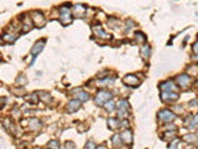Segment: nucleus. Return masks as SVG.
<instances>
[{
    "instance_id": "nucleus-1",
    "label": "nucleus",
    "mask_w": 198,
    "mask_h": 149,
    "mask_svg": "<svg viewBox=\"0 0 198 149\" xmlns=\"http://www.w3.org/2000/svg\"><path fill=\"white\" fill-rule=\"evenodd\" d=\"M112 98H113V95H112L109 91L102 90V91H99V92L97 93V96H95V98H94V102H95L97 106H104L107 102L112 101Z\"/></svg>"
},
{
    "instance_id": "nucleus-2",
    "label": "nucleus",
    "mask_w": 198,
    "mask_h": 149,
    "mask_svg": "<svg viewBox=\"0 0 198 149\" xmlns=\"http://www.w3.org/2000/svg\"><path fill=\"white\" fill-rule=\"evenodd\" d=\"M72 19H73V14L69 10V8L68 6H61L60 8V21L63 25H68V24L72 23Z\"/></svg>"
},
{
    "instance_id": "nucleus-3",
    "label": "nucleus",
    "mask_w": 198,
    "mask_h": 149,
    "mask_svg": "<svg viewBox=\"0 0 198 149\" xmlns=\"http://www.w3.org/2000/svg\"><path fill=\"white\" fill-rule=\"evenodd\" d=\"M157 117L161 122H165V123H168V122H172L175 118H176V114L171 111V109H161L159 113H157Z\"/></svg>"
},
{
    "instance_id": "nucleus-4",
    "label": "nucleus",
    "mask_w": 198,
    "mask_h": 149,
    "mask_svg": "<svg viewBox=\"0 0 198 149\" xmlns=\"http://www.w3.org/2000/svg\"><path fill=\"white\" fill-rule=\"evenodd\" d=\"M31 19H32V23H34L36 26H39V28H41V26H43V25L46 24L45 15H43L42 13H40V11H34V13L31 14Z\"/></svg>"
},
{
    "instance_id": "nucleus-5",
    "label": "nucleus",
    "mask_w": 198,
    "mask_h": 149,
    "mask_svg": "<svg viewBox=\"0 0 198 149\" xmlns=\"http://www.w3.org/2000/svg\"><path fill=\"white\" fill-rule=\"evenodd\" d=\"M160 90L162 92H176V91H178V87H177V85H175L173 81L168 80V81L160 83Z\"/></svg>"
},
{
    "instance_id": "nucleus-6",
    "label": "nucleus",
    "mask_w": 198,
    "mask_h": 149,
    "mask_svg": "<svg viewBox=\"0 0 198 149\" xmlns=\"http://www.w3.org/2000/svg\"><path fill=\"white\" fill-rule=\"evenodd\" d=\"M92 31L94 32V35H97L98 37H101V39H110L112 36L101 26V25H93L92 26Z\"/></svg>"
},
{
    "instance_id": "nucleus-7",
    "label": "nucleus",
    "mask_w": 198,
    "mask_h": 149,
    "mask_svg": "<svg viewBox=\"0 0 198 149\" xmlns=\"http://www.w3.org/2000/svg\"><path fill=\"white\" fill-rule=\"evenodd\" d=\"M123 82L126 86H130V87H136V86L140 85V80L135 76V74H126V76L123 79Z\"/></svg>"
},
{
    "instance_id": "nucleus-8",
    "label": "nucleus",
    "mask_w": 198,
    "mask_h": 149,
    "mask_svg": "<svg viewBox=\"0 0 198 149\" xmlns=\"http://www.w3.org/2000/svg\"><path fill=\"white\" fill-rule=\"evenodd\" d=\"M45 40H40V41H37L34 46H32V49H31V55H32V57H34V60L36 58V56L43 50V47H45Z\"/></svg>"
},
{
    "instance_id": "nucleus-9",
    "label": "nucleus",
    "mask_w": 198,
    "mask_h": 149,
    "mask_svg": "<svg viewBox=\"0 0 198 149\" xmlns=\"http://www.w3.org/2000/svg\"><path fill=\"white\" fill-rule=\"evenodd\" d=\"M177 83H178L179 87H182V88L188 87L189 83H191V77H189V74H186V73L179 74V76L177 77Z\"/></svg>"
},
{
    "instance_id": "nucleus-10",
    "label": "nucleus",
    "mask_w": 198,
    "mask_h": 149,
    "mask_svg": "<svg viewBox=\"0 0 198 149\" xmlns=\"http://www.w3.org/2000/svg\"><path fill=\"white\" fill-rule=\"evenodd\" d=\"M179 95L177 92H162L161 93V100L163 102H173L176 100H178Z\"/></svg>"
},
{
    "instance_id": "nucleus-11",
    "label": "nucleus",
    "mask_w": 198,
    "mask_h": 149,
    "mask_svg": "<svg viewBox=\"0 0 198 149\" xmlns=\"http://www.w3.org/2000/svg\"><path fill=\"white\" fill-rule=\"evenodd\" d=\"M85 13V6L82 4H76L72 8V14L73 16H83Z\"/></svg>"
},
{
    "instance_id": "nucleus-12",
    "label": "nucleus",
    "mask_w": 198,
    "mask_h": 149,
    "mask_svg": "<svg viewBox=\"0 0 198 149\" xmlns=\"http://www.w3.org/2000/svg\"><path fill=\"white\" fill-rule=\"evenodd\" d=\"M120 137H122L123 143H125V144H130V143L133 142V132H131L130 129L123 130L122 134H120Z\"/></svg>"
},
{
    "instance_id": "nucleus-13",
    "label": "nucleus",
    "mask_w": 198,
    "mask_h": 149,
    "mask_svg": "<svg viewBox=\"0 0 198 149\" xmlns=\"http://www.w3.org/2000/svg\"><path fill=\"white\" fill-rule=\"evenodd\" d=\"M80 101H78V100H72V101H69L68 102V104H67V111L68 112H76V111H78L79 108H80Z\"/></svg>"
},
{
    "instance_id": "nucleus-14",
    "label": "nucleus",
    "mask_w": 198,
    "mask_h": 149,
    "mask_svg": "<svg viewBox=\"0 0 198 149\" xmlns=\"http://www.w3.org/2000/svg\"><path fill=\"white\" fill-rule=\"evenodd\" d=\"M29 128L31 130H39L42 128V123L37 118H31V119H29Z\"/></svg>"
},
{
    "instance_id": "nucleus-15",
    "label": "nucleus",
    "mask_w": 198,
    "mask_h": 149,
    "mask_svg": "<svg viewBox=\"0 0 198 149\" xmlns=\"http://www.w3.org/2000/svg\"><path fill=\"white\" fill-rule=\"evenodd\" d=\"M150 53H151V47H150V45L145 44L144 46H141V49H140V55H141V57H142L144 60H147V58L150 57Z\"/></svg>"
},
{
    "instance_id": "nucleus-16",
    "label": "nucleus",
    "mask_w": 198,
    "mask_h": 149,
    "mask_svg": "<svg viewBox=\"0 0 198 149\" xmlns=\"http://www.w3.org/2000/svg\"><path fill=\"white\" fill-rule=\"evenodd\" d=\"M16 37H18L16 34H4V35L2 36V40H3L4 42H14V41L16 40Z\"/></svg>"
},
{
    "instance_id": "nucleus-17",
    "label": "nucleus",
    "mask_w": 198,
    "mask_h": 149,
    "mask_svg": "<svg viewBox=\"0 0 198 149\" xmlns=\"http://www.w3.org/2000/svg\"><path fill=\"white\" fill-rule=\"evenodd\" d=\"M197 135L196 134H193V133H188V134H184V137H183V140L184 142H187V143H189V144H193V143H196L197 142Z\"/></svg>"
},
{
    "instance_id": "nucleus-18",
    "label": "nucleus",
    "mask_w": 198,
    "mask_h": 149,
    "mask_svg": "<svg viewBox=\"0 0 198 149\" xmlns=\"http://www.w3.org/2000/svg\"><path fill=\"white\" fill-rule=\"evenodd\" d=\"M118 111H128L129 109V102L126 100H120L117 104Z\"/></svg>"
},
{
    "instance_id": "nucleus-19",
    "label": "nucleus",
    "mask_w": 198,
    "mask_h": 149,
    "mask_svg": "<svg viewBox=\"0 0 198 149\" xmlns=\"http://www.w3.org/2000/svg\"><path fill=\"white\" fill-rule=\"evenodd\" d=\"M175 138H176V130L165 132L163 135H162V139H165V140H171V139H175Z\"/></svg>"
},
{
    "instance_id": "nucleus-20",
    "label": "nucleus",
    "mask_w": 198,
    "mask_h": 149,
    "mask_svg": "<svg viewBox=\"0 0 198 149\" xmlns=\"http://www.w3.org/2000/svg\"><path fill=\"white\" fill-rule=\"evenodd\" d=\"M135 40H136L139 44H145V42H146V36H145L142 32L136 31V32H135Z\"/></svg>"
},
{
    "instance_id": "nucleus-21",
    "label": "nucleus",
    "mask_w": 198,
    "mask_h": 149,
    "mask_svg": "<svg viewBox=\"0 0 198 149\" xmlns=\"http://www.w3.org/2000/svg\"><path fill=\"white\" fill-rule=\"evenodd\" d=\"M120 124H119V121L117 119V118H109L108 119V127L110 128V129H115V128H118Z\"/></svg>"
},
{
    "instance_id": "nucleus-22",
    "label": "nucleus",
    "mask_w": 198,
    "mask_h": 149,
    "mask_svg": "<svg viewBox=\"0 0 198 149\" xmlns=\"http://www.w3.org/2000/svg\"><path fill=\"white\" fill-rule=\"evenodd\" d=\"M187 71L189 76H198V65H191Z\"/></svg>"
},
{
    "instance_id": "nucleus-23",
    "label": "nucleus",
    "mask_w": 198,
    "mask_h": 149,
    "mask_svg": "<svg viewBox=\"0 0 198 149\" xmlns=\"http://www.w3.org/2000/svg\"><path fill=\"white\" fill-rule=\"evenodd\" d=\"M77 96V100L78 101H80V102H85V101H88L89 100V95L87 93V92H83V91H80L78 95H76Z\"/></svg>"
},
{
    "instance_id": "nucleus-24",
    "label": "nucleus",
    "mask_w": 198,
    "mask_h": 149,
    "mask_svg": "<svg viewBox=\"0 0 198 149\" xmlns=\"http://www.w3.org/2000/svg\"><path fill=\"white\" fill-rule=\"evenodd\" d=\"M112 142H113L114 147H120V145H122V143H123L122 137H120L119 134H114V135H113V138H112Z\"/></svg>"
},
{
    "instance_id": "nucleus-25",
    "label": "nucleus",
    "mask_w": 198,
    "mask_h": 149,
    "mask_svg": "<svg viewBox=\"0 0 198 149\" xmlns=\"http://www.w3.org/2000/svg\"><path fill=\"white\" fill-rule=\"evenodd\" d=\"M39 97H40V100L43 101V102H50V101H51V96H50V93H47V92H39Z\"/></svg>"
},
{
    "instance_id": "nucleus-26",
    "label": "nucleus",
    "mask_w": 198,
    "mask_h": 149,
    "mask_svg": "<svg viewBox=\"0 0 198 149\" xmlns=\"http://www.w3.org/2000/svg\"><path fill=\"white\" fill-rule=\"evenodd\" d=\"M113 82H114V77H110V79H109V76H108V77H105L104 80H101V81H99L98 85L101 83V86H107L108 83L110 85V83H113Z\"/></svg>"
},
{
    "instance_id": "nucleus-27",
    "label": "nucleus",
    "mask_w": 198,
    "mask_h": 149,
    "mask_svg": "<svg viewBox=\"0 0 198 149\" xmlns=\"http://www.w3.org/2000/svg\"><path fill=\"white\" fill-rule=\"evenodd\" d=\"M26 82H27V80H26V77H25V74H20V76L16 79V83H19L20 86L26 85Z\"/></svg>"
},
{
    "instance_id": "nucleus-28",
    "label": "nucleus",
    "mask_w": 198,
    "mask_h": 149,
    "mask_svg": "<svg viewBox=\"0 0 198 149\" xmlns=\"http://www.w3.org/2000/svg\"><path fill=\"white\" fill-rule=\"evenodd\" d=\"M115 106H117V104H115L113 101H109V102H107V103L104 104V108H105L108 112H112V111L115 108Z\"/></svg>"
},
{
    "instance_id": "nucleus-29",
    "label": "nucleus",
    "mask_w": 198,
    "mask_h": 149,
    "mask_svg": "<svg viewBox=\"0 0 198 149\" xmlns=\"http://www.w3.org/2000/svg\"><path fill=\"white\" fill-rule=\"evenodd\" d=\"M39 98H40V97H39V93H32L30 97H27V100H29L30 102H32L34 104H36V103L39 102Z\"/></svg>"
},
{
    "instance_id": "nucleus-30",
    "label": "nucleus",
    "mask_w": 198,
    "mask_h": 149,
    "mask_svg": "<svg viewBox=\"0 0 198 149\" xmlns=\"http://www.w3.org/2000/svg\"><path fill=\"white\" fill-rule=\"evenodd\" d=\"M198 126V113H196L194 116H193V118H192V123H191V126H189V128L191 129H193L194 127H197Z\"/></svg>"
},
{
    "instance_id": "nucleus-31",
    "label": "nucleus",
    "mask_w": 198,
    "mask_h": 149,
    "mask_svg": "<svg viewBox=\"0 0 198 149\" xmlns=\"http://www.w3.org/2000/svg\"><path fill=\"white\" fill-rule=\"evenodd\" d=\"M48 148L50 149H60V143L57 140H51L48 143Z\"/></svg>"
},
{
    "instance_id": "nucleus-32",
    "label": "nucleus",
    "mask_w": 198,
    "mask_h": 149,
    "mask_svg": "<svg viewBox=\"0 0 198 149\" xmlns=\"http://www.w3.org/2000/svg\"><path fill=\"white\" fill-rule=\"evenodd\" d=\"M178 144H179V139H175L171 144H170V147H168V149H177V147H178Z\"/></svg>"
},
{
    "instance_id": "nucleus-33",
    "label": "nucleus",
    "mask_w": 198,
    "mask_h": 149,
    "mask_svg": "<svg viewBox=\"0 0 198 149\" xmlns=\"http://www.w3.org/2000/svg\"><path fill=\"white\" fill-rule=\"evenodd\" d=\"M31 29H32V25H31V24L25 23V24L23 25V32H27V31H30Z\"/></svg>"
},
{
    "instance_id": "nucleus-34",
    "label": "nucleus",
    "mask_w": 198,
    "mask_h": 149,
    "mask_svg": "<svg viewBox=\"0 0 198 149\" xmlns=\"http://www.w3.org/2000/svg\"><path fill=\"white\" fill-rule=\"evenodd\" d=\"M64 149H76V147H74V144L72 142H67L64 144Z\"/></svg>"
},
{
    "instance_id": "nucleus-35",
    "label": "nucleus",
    "mask_w": 198,
    "mask_h": 149,
    "mask_svg": "<svg viewBox=\"0 0 198 149\" xmlns=\"http://www.w3.org/2000/svg\"><path fill=\"white\" fill-rule=\"evenodd\" d=\"M85 149H97V147H95V144L93 142H88L87 145H85Z\"/></svg>"
},
{
    "instance_id": "nucleus-36",
    "label": "nucleus",
    "mask_w": 198,
    "mask_h": 149,
    "mask_svg": "<svg viewBox=\"0 0 198 149\" xmlns=\"http://www.w3.org/2000/svg\"><path fill=\"white\" fill-rule=\"evenodd\" d=\"M192 50H193V52H194L196 55H198V41H196V42L193 44V46H192Z\"/></svg>"
},
{
    "instance_id": "nucleus-37",
    "label": "nucleus",
    "mask_w": 198,
    "mask_h": 149,
    "mask_svg": "<svg viewBox=\"0 0 198 149\" xmlns=\"http://www.w3.org/2000/svg\"><path fill=\"white\" fill-rule=\"evenodd\" d=\"M188 104L192 106V107H193V106H197V104H198V100H197V98H196V100H192V101L188 102Z\"/></svg>"
},
{
    "instance_id": "nucleus-38",
    "label": "nucleus",
    "mask_w": 198,
    "mask_h": 149,
    "mask_svg": "<svg viewBox=\"0 0 198 149\" xmlns=\"http://www.w3.org/2000/svg\"><path fill=\"white\" fill-rule=\"evenodd\" d=\"M126 28H128V29L134 28V23H133L131 20H128V21H126Z\"/></svg>"
},
{
    "instance_id": "nucleus-39",
    "label": "nucleus",
    "mask_w": 198,
    "mask_h": 149,
    "mask_svg": "<svg viewBox=\"0 0 198 149\" xmlns=\"http://www.w3.org/2000/svg\"><path fill=\"white\" fill-rule=\"evenodd\" d=\"M120 126H123V127H128V119H123V122H122V124Z\"/></svg>"
},
{
    "instance_id": "nucleus-40",
    "label": "nucleus",
    "mask_w": 198,
    "mask_h": 149,
    "mask_svg": "<svg viewBox=\"0 0 198 149\" xmlns=\"http://www.w3.org/2000/svg\"><path fill=\"white\" fill-rule=\"evenodd\" d=\"M97 149H108L107 147H104V145H101V147H98Z\"/></svg>"
},
{
    "instance_id": "nucleus-41",
    "label": "nucleus",
    "mask_w": 198,
    "mask_h": 149,
    "mask_svg": "<svg viewBox=\"0 0 198 149\" xmlns=\"http://www.w3.org/2000/svg\"><path fill=\"white\" fill-rule=\"evenodd\" d=\"M46 149H50V148H46Z\"/></svg>"
}]
</instances>
